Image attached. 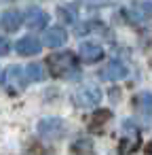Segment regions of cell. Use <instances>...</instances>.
I'll return each mask as SVG.
<instances>
[{"instance_id": "ba28073f", "label": "cell", "mask_w": 152, "mask_h": 155, "mask_svg": "<svg viewBox=\"0 0 152 155\" xmlns=\"http://www.w3.org/2000/svg\"><path fill=\"white\" fill-rule=\"evenodd\" d=\"M23 21L30 26V28H34V30H40V28H47V21H49V17H47V13L45 11H40V9H28L26 11V17H23Z\"/></svg>"}, {"instance_id": "8992f818", "label": "cell", "mask_w": 152, "mask_h": 155, "mask_svg": "<svg viewBox=\"0 0 152 155\" xmlns=\"http://www.w3.org/2000/svg\"><path fill=\"white\" fill-rule=\"evenodd\" d=\"M15 49H17L19 55H36V53H40L42 47H40V41L36 36H23V38L17 41Z\"/></svg>"}, {"instance_id": "3957f363", "label": "cell", "mask_w": 152, "mask_h": 155, "mask_svg": "<svg viewBox=\"0 0 152 155\" xmlns=\"http://www.w3.org/2000/svg\"><path fill=\"white\" fill-rule=\"evenodd\" d=\"M38 134L45 138V140H59L64 134H66V123L57 117H49V119H42L38 123Z\"/></svg>"}, {"instance_id": "30bf717a", "label": "cell", "mask_w": 152, "mask_h": 155, "mask_svg": "<svg viewBox=\"0 0 152 155\" xmlns=\"http://www.w3.org/2000/svg\"><path fill=\"white\" fill-rule=\"evenodd\" d=\"M80 58H82L85 62H89V64L99 62V60L104 58V49H101L99 45H95V43H82V45H80Z\"/></svg>"}, {"instance_id": "8fae6325", "label": "cell", "mask_w": 152, "mask_h": 155, "mask_svg": "<svg viewBox=\"0 0 152 155\" xmlns=\"http://www.w3.org/2000/svg\"><path fill=\"white\" fill-rule=\"evenodd\" d=\"M0 24H2V28L7 32H15L23 24V13L21 11H7L2 15V19H0Z\"/></svg>"}, {"instance_id": "9c48e42d", "label": "cell", "mask_w": 152, "mask_h": 155, "mask_svg": "<svg viewBox=\"0 0 152 155\" xmlns=\"http://www.w3.org/2000/svg\"><path fill=\"white\" fill-rule=\"evenodd\" d=\"M66 41H68V32H66L61 26H53V28H49L47 34H45V45H47V47H61Z\"/></svg>"}, {"instance_id": "7c38bea8", "label": "cell", "mask_w": 152, "mask_h": 155, "mask_svg": "<svg viewBox=\"0 0 152 155\" xmlns=\"http://www.w3.org/2000/svg\"><path fill=\"white\" fill-rule=\"evenodd\" d=\"M135 108H137L141 115L152 117V94H148V91L139 94V96L135 98Z\"/></svg>"}, {"instance_id": "6da1fadb", "label": "cell", "mask_w": 152, "mask_h": 155, "mask_svg": "<svg viewBox=\"0 0 152 155\" xmlns=\"http://www.w3.org/2000/svg\"><path fill=\"white\" fill-rule=\"evenodd\" d=\"M49 70L53 77H70L76 74V58L68 51V53H55L47 60Z\"/></svg>"}, {"instance_id": "e0dca14e", "label": "cell", "mask_w": 152, "mask_h": 155, "mask_svg": "<svg viewBox=\"0 0 152 155\" xmlns=\"http://www.w3.org/2000/svg\"><path fill=\"white\" fill-rule=\"evenodd\" d=\"M2 81H5V77H2V72H0V83H2Z\"/></svg>"}, {"instance_id": "52a82bcc", "label": "cell", "mask_w": 152, "mask_h": 155, "mask_svg": "<svg viewBox=\"0 0 152 155\" xmlns=\"http://www.w3.org/2000/svg\"><path fill=\"white\" fill-rule=\"evenodd\" d=\"M99 77L106 79V81H118V79L127 77V66L120 64V62H108V64L101 68Z\"/></svg>"}, {"instance_id": "7a4b0ae2", "label": "cell", "mask_w": 152, "mask_h": 155, "mask_svg": "<svg viewBox=\"0 0 152 155\" xmlns=\"http://www.w3.org/2000/svg\"><path fill=\"white\" fill-rule=\"evenodd\" d=\"M72 98H74V104H76L78 108H93V106H97L99 100H101V89H99L97 85L85 83V85H80V87L74 91Z\"/></svg>"}, {"instance_id": "9a60e30c", "label": "cell", "mask_w": 152, "mask_h": 155, "mask_svg": "<svg viewBox=\"0 0 152 155\" xmlns=\"http://www.w3.org/2000/svg\"><path fill=\"white\" fill-rule=\"evenodd\" d=\"M139 7H141V9H146V11L150 13V11H152V0H141Z\"/></svg>"}, {"instance_id": "5b68a950", "label": "cell", "mask_w": 152, "mask_h": 155, "mask_svg": "<svg viewBox=\"0 0 152 155\" xmlns=\"http://www.w3.org/2000/svg\"><path fill=\"white\" fill-rule=\"evenodd\" d=\"M5 83L11 91H21L28 83V77H26V70L21 66H11L5 74Z\"/></svg>"}, {"instance_id": "277c9868", "label": "cell", "mask_w": 152, "mask_h": 155, "mask_svg": "<svg viewBox=\"0 0 152 155\" xmlns=\"http://www.w3.org/2000/svg\"><path fill=\"white\" fill-rule=\"evenodd\" d=\"M139 147V130L131 123V121H125L123 123V140H120V153L127 155L131 151H135Z\"/></svg>"}, {"instance_id": "5bb4252c", "label": "cell", "mask_w": 152, "mask_h": 155, "mask_svg": "<svg viewBox=\"0 0 152 155\" xmlns=\"http://www.w3.org/2000/svg\"><path fill=\"white\" fill-rule=\"evenodd\" d=\"M7 53H9V41L0 38V55H7Z\"/></svg>"}, {"instance_id": "4fadbf2b", "label": "cell", "mask_w": 152, "mask_h": 155, "mask_svg": "<svg viewBox=\"0 0 152 155\" xmlns=\"http://www.w3.org/2000/svg\"><path fill=\"white\" fill-rule=\"evenodd\" d=\"M26 77H28V81H42V77H45V70H42V64H30L28 68H26Z\"/></svg>"}, {"instance_id": "2e32d148", "label": "cell", "mask_w": 152, "mask_h": 155, "mask_svg": "<svg viewBox=\"0 0 152 155\" xmlns=\"http://www.w3.org/2000/svg\"><path fill=\"white\" fill-rule=\"evenodd\" d=\"M148 153H150V155H152V142H150V147H148Z\"/></svg>"}]
</instances>
